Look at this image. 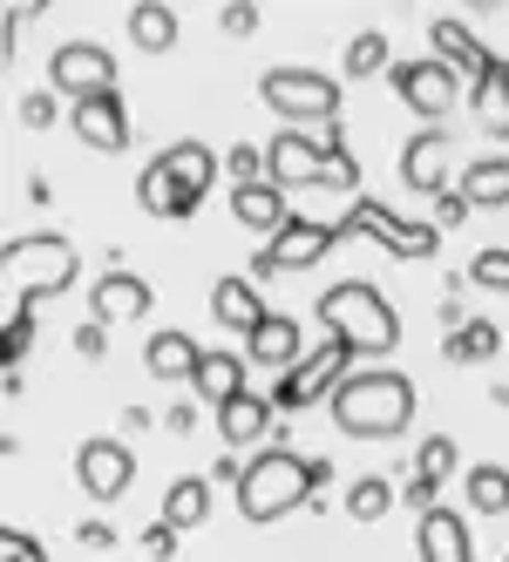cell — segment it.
<instances>
[{"instance_id":"cell-42","label":"cell","mask_w":509,"mask_h":562,"mask_svg":"<svg viewBox=\"0 0 509 562\" xmlns=\"http://www.w3.org/2000/svg\"><path fill=\"white\" fill-rule=\"evenodd\" d=\"M218 21H224V34H258V8H252V0H231Z\"/></svg>"},{"instance_id":"cell-46","label":"cell","mask_w":509,"mask_h":562,"mask_svg":"<svg viewBox=\"0 0 509 562\" xmlns=\"http://www.w3.org/2000/svg\"><path fill=\"white\" fill-rule=\"evenodd\" d=\"M211 481H231V488H239V481H245V461H239V454H218V468H211Z\"/></svg>"},{"instance_id":"cell-13","label":"cell","mask_w":509,"mask_h":562,"mask_svg":"<svg viewBox=\"0 0 509 562\" xmlns=\"http://www.w3.org/2000/svg\"><path fill=\"white\" fill-rule=\"evenodd\" d=\"M401 183H408L414 196H435V204H442V196L462 183V177H455V136H449V130L408 136V143H401Z\"/></svg>"},{"instance_id":"cell-30","label":"cell","mask_w":509,"mask_h":562,"mask_svg":"<svg viewBox=\"0 0 509 562\" xmlns=\"http://www.w3.org/2000/svg\"><path fill=\"white\" fill-rule=\"evenodd\" d=\"M395 502H401V488H395L387 474H361V481H346V495H340L346 521H380Z\"/></svg>"},{"instance_id":"cell-3","label":"cell","mask_w":509,"mask_h":562,"mask_svg":"<svg viewBox=\"0 0 509 562\" xmlns=\"http://www.w3.org/2000/svg\"><path fill=\"white\" fill-rule=\"evenodd\" d=\"M265 164H272V183L279 190H361V164L346 149L340 123L312 143L306 130H279L265 143Z\"/></svg>"},{"instance_id":"cell-11","label":"cell","mask_w":509,"mask_h":562,"mask_svg":"<svg viewBox=\"0 0 509 562\" xmlns=\"http://www.w3.org/2000/svg\"><path fill=\"white\" fill-rule=\"evenodd\" d=\"M387 82H395V95H401L414 115H428V123H442V115L455 109L462 75H455L442 55H408V61H395V68H387Z\"/></svg>"},{"instance_id":"cell-33","label":"cell","mask_w":509,"mask_h":562,"mask_svg":"<svg viewBox=\"0 0 509 562\" xmlns=\"http://www.w3.org/2000/svg\"><path fill=\"white\" fill-rule=\"evenodd\" d=\"M224 177H231V190H245V183H272L265 143H231V149H224Z\"/></svg>"},{"instance_id":"cell-2","label":"cell","mask_w":509,"mask_h":562,"mask_svg":"<svg viewBox=\"0 0 509 562\" xmlns=\"http://www.w3.org/2000/svg\"><path fill=\"white\" fill-rule=\"evenodd\" d=\"M218 170H224V156L211 149V143H198V136H184V143H170L164 156H150L143 164V177H136V204L150 211V217H190L204 204V190L218 183Z\"/></svg>"},{"instance_id":"cell-16","label":"cell","mask_w":509,"mask_h":562,"mask_svg":"<svg viewBox=\"0 0 509 562\" xmlns=\"http://www.w3.org/2000/svg\"><path fill=\"white\" fill-rule=\"evenodd\" d=\"M68 130L82 136L102 156H123L130 149V109L123 95H89V102H68Z\"/></svg>"},{"instance_id":"cell-12","label":"cell","mask_w":509,"mask_h":562,"mask_svg":"<svg viewBox=\"0 0 509 562\" xmlns=\"http://www.w3.org/2000/svg\"><path fill=\"white\" fill-rule=\"evenodd\" d=\"M48 82L68 102H89V95H115V55L102 42H62L48 55Z\"/></svg>"},{"instance_id":"cell-38","label":"cell","mask_w":509,"mask_h":562,"mask_svg":"<svg viewBox=\"0 0 509 562\" xmlns=\"http://www.w3.org/2000/svg\"><path fill=\"white\" fill-rule=\"evenodd\" d=\"M435 495H442V481H428V474H408V488H401V502H408L414 515H428V508H442Z\"/></svg>"},{"instance_id":"cell-4","label":"cell","mask_w":509,"mask_h":562,"mask_svg":"<svg viewBox=\"0 0 509 562\" xmlns=\"http://www.w3.org/2000/svg\"><path fill=\"white\" fill-rule=\"evenodd\" d=\"M320 326H327V339H346L361 359H387L401 346V318L367 278H340V285L320 292Z\"/></svg>"},{"instance_id":"cell-25","label":"cell","mask_w":509,"mask_h":562,"mask_svg":"<svg viewBox=\"0 0 509 562\" xmlns=\"http://www.w3.org/2000/svg\"><path fill=\"white\" fill-rule=\"evenodd\" d=\"M204 515H211V481L204 474H177L164 488V521L170 529H204Z\"/></svg>"},{"instance_id":"cell-41","label":"cell","mask_w":509,"mask_h":562,"mask_svg":"<svg viewBox=\"0 0 509 562\" xmlns=\"http://www.w3.org/2000/svg\"><path fill=\"white\" fill-rule=\"evenodd\" d=\"M468 211H476V204H468L462 190H449L442 204H435V231H455V224H468Z\"/></svg>"},{"instance_id":"cell-9","label":"cell","mask_w":509,"mask_h":562,"mask_svg":"<svg viewBox=\"0 0 509 562\" xmlns=\"http://www.w3.org/2000/svg\"><path fill=\"white\" fill-rule=\"evenodd\" d=\"M333 224H340V237H380L395 258H435L442 251L435 217H401V211H387L380 196H354V211L333 217Z\"/></svg>"},{"instance_id":"cell-7","label":"cell","mask_w":509,"mask_h":562,"mask_svg":"<svg viewBox=\"0 0 509 562\" xmlns=\"http://www.w3.org/2000/svg\"><path fill=\"white\" fill-rule=\"evenodd\" d=\"M258 102L272 115H286V123H320V130L340 123V82L320 75V68H265L258 75Z\"/></svg>"},{"instance_id":"cell-14","label":"cell","mask_w":509,"mask_h":562,"mask_svg":"<svg viewBox=\"0 0 509 562\" xmlns=\"http://www.w3.org/2000/svg\"><path fill=\"white\" fill-rule=\"evenodd\" d=\"M75 481H82L89 502H123L130 481H136L130 440H82V448H75Z\"/></svg>"},{"instance_id":"cell-6","label":"cell","mask_w":509,"mask_h":562,"mask_svg":"<svg viewBox=\"0 0 509 562\" xmlns=\"http://www.w3.org/2000/svg\"><path fill=\"white\" fill-rule=\"evenodd\" d=\"M75 271H82V258H75V245L62 231H34V237H14V245H8V278H14L21 305L62 299L75 285Z\"/></svg>"},{"instance_id":"cell-5","label":"cell","mask_w":509,"mask_h":562,"mask_svg":"<svg viewBox=\"0 0 509 562\" xmlns=\"http://www.w3.org/2000/svg\"><path fill=\"white\" fill-rule=\"evenodd\" d=\"M312 508V461H299L292 448H258L252 461H245V481H239V515L245 521H279V515H292V508Z\"/></svg>"},{"instance_id":"cell-32","label":"cell","mask_w":509,"mask_h":562,"mask_svg":"<svg viewBox=\"0 0 509 562\" xmlns=\"http://www.w3.org/2000/svg\"><path fill=\"white\" fill-rule=\"evenodd\" d=\"M380 68H395V61H387V34L361 27L354 42H346V55H340V75H346V82H367V75H380Z\"/></svg>"},{"instance_id":"cell-27","label":"cell","mask_w":509,"mask_h":562,"mask_svg":"<svg viewBox=\"0 0 509 562\" xmlns=\"http://www.w3.org/2000/svg\"><path fill=\"white\" fill-rule=\"evenodd\" d=\"M198 400H211V407H224V400H239L252 380H245V359L239 352H204V367H198Z\"/></svg>"},{"instance_id":"cell-8","label":"cell","mask_w":509,"mask_h":562,"mask_svg":"<svg viewBox=\"0 0 509 562\" xmlns=\"http://www.w3.org/2000/svg\"><path fill=\"white\" fill-rule=\"evenodd\" d=\"M361 367V352L346 346V339H320L292 373H279L272 380V407L279 414H299V407H312V400H333L340 393V380Z\"/></svg>"},{"instance_id":"cell-23","label":"cell","mask_w":509,"mask_h":562,"mask_svg":"<svg viewBox=\"0 0 509 562\" xmlns=\"http://www.w3.org/2000/svg\"><path fill=\"white\" fill-rule=\"evenodd\" d=\"M231 217H239L252 237H279L286 224H292V211H286V190L279 183H245V190H231Z\"/></svg>"},{"instance_id":"cell-26","label":"cell","mask_w":509,"mask_h":562,"mask_svg":"<svg viewBox=\"0 0 509 562\" xmlns=\"http://www.w3.org/2000/svg\"><path fill=\"white\" fill-rule=\"evenodd\" d=\"M468 102H476V123L489 136H509V55H496V68L468 89Z\"/></svg>"},{"instance_id":"cell-17","label":"cell","mask_w":509,"mask_h":562,"mask_svg":"<svg viewBox=\"0 0 509 562\" xmlns=\"http://www.w3.org/2000/svg\"><path fill=\"white\" fill-rule=\"evenodd\" d=\"M272 414H279V407H272V393H239V400H224V407H218V434H224V448L231 454H239V448H272V434H279V427H272Z\"/></svg>"},{"instance_id":"cell-15","label":"cell","mask_w":509,"mask_h":562,"mask_svg":"<svg viewBox=\"0 0 509 562\" xmlns=\"http://www.w3.org/2000/svg\"><path fill=\"white\" fill-rule=\"evenodd\" d=\"M150 305H156V292H150L143 271H102L96 285H89L96 326H130V318H150Z\"/></svg>"},{"instance_id":"cell-24","label":"cell","mask_w":509,"mask_h":562,"mask_svg":"<svg viewBox=\"0 0 509 562\" xmlns=\"http://www.w3.org/2000/svg\"><path fill=\"white\" fill-rule=\"evenodd\" d=\"M455 190H462L476 211H502V204H509V156H502V149H496V156H468Z\"/></svg>"},{"instance_id":"cell-29","label":"cell","mask_w":509,"mask_h":562,"mask_svg":"<svg viewBox=\"0 0 509 562\" xmlns=\"http://www.w3.org/2000/svg\"><path fill=\"white\" fill-rule=\"evenodd\" d=\"M130 42L143 55H170L177 48V14L164 8V0H143V8H130Z\"/></svg>"},{"instance_id":"cell-22","label":"cell","mask_w":509,"mask_h":562,"mask_svg":"<svg viewBox=\"0 0 509 562\" xmlns=\"http://www.w3.org/2000/svg\"><path fill=\"white\" fill-rule=\"evenodd\" d=\"M245 346H252V367H272V373H292L299 359H306V326H299L292 312H272V318H265V326H258V333H252Z\"/></svg>"},{"instance_id":"cell-31","label":"cell","mask_w":509,"mask_h":562,"mask_svg":"<svg viewBox=\"0 0 509 562\" xmlns=\"http://www.w3.org/2000/svg\"><path fill=\"white\" fill-rule=\"evenodd\" d=\"M468 508H476V515H509V468L502 461H476V468H468Z\"/></svg>"},{"instance_id":"cell-44","label":"cell","mask_w":509,"mask_h":562,"mask_svg":"<svg viewBox=\"0 0 509 562\" xmlns=\"http://www.w3.org/2000/svg\"><path fill=\"white\" fill-rule=\"evenodd\" d=\"M75 542H82V549H115V529H109V521H82Z\"/></svg>"},{"instance_id":"cell-18","label":"cell","mask_w":509,"mask_h":562,"mask_svg":"<svg viewBox=\"0 0 509 562\" xmlns=\"http://www.w3.org/2000/svg\"><path fill=\"white\" fill-rule=\"evenodd\" d=\"M414 555H421V562H476L468 515H462V508H428V515L414 521Z\"/></svg>"},{"instance_id":"cell-34","label":"cell","mask_w":509,"mask_h":562,"mask_svg":"<svg viewBox=\"0 0 509 562\" xmlns=\"http://www.w3.org/2000/svg\"><path fill=\"white\" fill-rule=\"evenodd\" d=\"M27 339H34V305H14V318H8V393H21V359H27Z\"/></svg>"},{"instance_id":"cell-21","label":"cell","mask_w":509,"mask_h":562,"mask_svg":"<svg viewBox=\"0 0 509 562\" xmlns=\"http://www.w3.org/2000/svg\"><path fill=\"white\" fill-rule=\"evenodd\" d=\"M143 367H150V380H198V367H204V346L190 339V333H177V326H156L150 333V346H143Z\"/></svg>"},{"instance_id":"cell-45","label":"cell","mask_w":509,"mask_h":562,"mask_svg":"<svg viewBox=\"0 0 509 562\" xmlns=\"http://www.w3.org/2000/svg\"><path fill=\"white\" fill-rule=\"evenodd\" d=\"M164 427L170 434H190V427H198V400H177V407L164 414Z\"/></svg>"},{"instance_id":"cell-39","label":"cell","mask_w":509,"mask_h":562,"mask_svg":"<svg viewBox=\"0 0 509 562\" xmlns=\"http://www.w3.org/2000/svg\"><path fill=\"white\" fill-rule=\"evenodd\" d=\"M177 536H184V529H170V521H150V529H143L150 562H170V555H177Z\"/></svg>"},{"instance_id":"cell-20","label":"cell","mask_w":509,"mask_h":562,"mask_svg":"<svg viewBox=\"0 0 509 562\" xmlns=\"http://www.w3.org/2000/svg\"><path fill=\"white\" fill-rule=\"evenodd\" d=\"M211 318H218V326H231V333H245V339H252V333L265 326L272 312H265V299H258V285H252L245 271H224L218 285H211Z\"/></svg>"},{"instance_id":"cell-10","label":"cell","mask_w":509,"mask_h":562,"mask_svg":"<svg viewBox=\"0 0 509 562\" xmlns=\"http://www.w3.org/2000/svg\"><path fill=\"white\" fill-rule=\"evenodd\" d=\"M333 245H340V224H327V217H292V224L252 258V285H265V278H279V271H312Z\"/></svg>"},{"instance_id":"cell-1","label":"cell","mask_w":509,"mask_h":562,"mask_svg":"<svg viewBox=\"0 0 509 562\" xmlns=\"http://www.w3.org/2000/svg\"><path fill=\"white\" fill-rule=\"evenodd\" d=\"M327 407H333L340 434H354V440H395V434L414 427V380L401 367H354Z\"/></svg>"},{"instance_id":"cell-37","label":"cell","mask_w":509,"mask_h":562,"mask_svg":"<svg viewBox=\"0 0 509 562\" xmlns=\"http://www.w3.org/2000/svg\"><path fill=\"white\" fill-rule=\"evenodd\" d=\"M55 115H62V102H55V89H27V95H21V123H27V130H48V123H55Z\"/></svg>"},{"instance_id":"cell-19","label":"cell","mask_w":509,"mask_h":562,"mask_svg":"<svg viewBox=\"0 0 509 562\" xmlns=\"http://www.w3.org/2000/svg\"><path fill=\"white\" fill-rule=\"evenodd\" d=\"M428 42H435V55H442V61H449L455 75H468V89H476L483 75L496 68V55L483 48V34L468 27V21H455V14H442L435 27H428Z\"/></svg>"},{"instance_id":"cell-28","label":"cell","mask_w":509,"mask_h":562,"mask_svg":"<svg viewBox=\"0 0 509 562\" xmlns=\"http://www.w3.org/2000/svg\"><path fill=\"white\" fill-rule=\"evenodd\" d=\"M442 352L455 359V367H483V359H496V352H502L496 318H462V326L442 339Z\"/></svg>"},{"instance_id":"cell-35","label":"cell","mask_w":509,"mask_h":562,"mask_svg":"<svg viewBox=\"0 0 509 562\" xmlns=\"http://www.w3.org/2000/svg\"><path fill=\"white\" fill-rule=\"evenodd\" d=\"M468 285H483V292H509V245H489L468 258Z\"/></svg>"},{"instance_id":"cell-40","label":"cell","mask_w":509,"mask_h":562,"mask_svg":"<svg viewBox=\"0 0 509 562\" xmlns=\"http://www.w3.org/2000/svg\"><path fill=\"white\" fill-rule=\"evenodd\" d=\"M0 549H8V562H48V549L34 542L27 529H8V536H0Z\"/></svg>"},{"instance_id":"cell-36","label":"cell","mask_w":509,"mask_h":562,"mask_svg":"<svg viewBox=\"0 0 509 562\" xmlns=\"http://www.w3.org/2000/svg\"><path fill=\"white\" fill-rule=\"evenodd\" d=\"M414 474L449 481V474H455V440H449V434H428V440H421V454H414Z\"/></svg>"},{"instance_id":"cell-43","label":"cell","mask_w":509,"mask_h":562,"mask_svg":"<svg viewBox=\"0 0 509 562\" xmlns=\"http://www.w3.org/2000/svg\"><path fill=\"white\" fill-rule=\"evenodd\" d=\"M75 352H82V359H102V352H109V333L82 318V326H75Z\"/></svg>"}]
</instances>
